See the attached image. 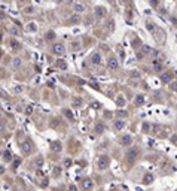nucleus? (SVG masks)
<instances>
[{"instance_id":"1","label":"nucleus","mask_w":177,"mask_h":191,"mask_svg":"<svg viewBox=\"0 0 177 191\" xmlns=\"http://www.w3.org/2000/svg\"><path fill=\"white\" fill-rule=\"evenodd\" d=\"M110 163H112V158L107 154H101L97 160V170H100V172L107 170L110 167Z\"/></svg>"},{"instance_id":"2","label":"nucleus","mask_w":177,"mask_h":191,"mask_svg":"<svg viewBox=\"0 0 177 191\" xmlns=\"http://www.w3.org/2000/svg\"><path fill=\"white\" fill-rule=\"evenodd\" d=\"M21 154H24V155H30L31 152L34 151V143L31 142V139L30 137H27L24 142H21Z\"/></svg>"},{"instance_id":"3","label":"nucleus","mask_w":177,"mask_h":191,"mask_svg":"<svg viewBox=\"0 0 177 191\" xmlns=\"http://www.w3.org/2000/svg\"><path fill=\"white\" fill-rule=\"evenodd\" d=\"M79 187L82 191H92L94 190V181L91 178H80L79 179Z\"/></svg>"},{"instance_id":"4","label":"nucleus","mask_w":177,"mask_h":191,"mask_svg":"<svg viewBox=\"0 0 177 191\" xmlns=\"http://www.w3.org/2000/svg\"><path fill=\"white\" fill-rule=\"evenodd\" d=\"M52 54L57 55V57H61L66 54V45H64L63 42H54L52 45Z\"/></svg>"},{"instance_id":"5","label":"nucleus","mask_w":177,"mask_h":191,"mask_svg":"<svg viewBox=\"0 0 177 191\" xmlns=\"http://www.w3.org/2000/svg\"><path fill=\"white\" fill-rule=\"evenodd\" d=\"M125 155H126V161L128 163H134L138 158V155H140V149L138 148H130Z\"/></svg>"},{"instance_id":"6","label":"nucleus","mask_w":177,"mask_h":191,"mask_svg":"<svg viewBox=\"0 0 177 191\" xmlns=\"http://www.w3.org/2000/svg\"><path fill=\"white\" fill-rule=\"evenodd\" d=\"M104 132H106V124H104V122L97 121V122L92 125V133H94L95 136H100V134H103Z\"/></svg>"},{"instance_id":"7","label":"nucleus","mask_w":177,"mask_h":191,"mask_svg":"<svg viewBox=\"0 0 177 191\" xmlns=\"http://www.w3.org/2000/svg\"><path fill=\"white\" fill-rule=\"evenodd\" d=\"M89 61L92 63L94 66H101V64H103V57H101V54H100V52L95 51V52H92V54H91Z\"/></svg>"},{"instance_id":"8","label":"nucleus","mask_w":177,"mask_h":191,"mask_svg":"<svg viewBox=\"0 0 177 191\" xmlns=\"http://www.w3.org/2000/svg\"><path fill=\"white\" fill-rule=\"evenodd\" d=\"M119 145L121 146H131L133 145V136L131 134H122L119 137Z\"/></svg>"},{"instance_id":"9","label":"nucleus","mask_w":177,"mask_h":191,"mask_svg":"<svg viewBox=\"0 0 177 191\" xmlns=\"http://www.w3.org/2000/svg\"><path fill=\"white\" fill-rule=\"evenodd\" d=\"M107 67H109V70H116V69L119 67V60H118V57H115V55L109 57V60H107Z\"/></svg>"},{"instance_id":"10","label":"nucleus","mask_w":177,"mask_h":191,"mask_svg":"<svg viewBox=\"0 0 177 191\" xmlns=\"http://www.w3.org/2000/svg\"><path fill=\"white\" fill-rule=\"evenodd\" d=\"M106 13H107V9H106L104 6H95V8H94V17H95V18L101 20V18L106 17Z\"/></svg>"},{"instance_id":"11","label":"nucleus","mask_w":177,"mask_h":191,"mask_svg":"<svg viewBox=\"0 0 177 191\" xmlns=\"http://www.w3.org/2000/svg\"><path fill=\"white\" fill-rule=\"evenodd\" d=\"M55 37H57V33H55L54 30H48V31H45L43 39H45L46 42H54V40H55Z\"/></svg>"},{"instance_id":"12","label":"nucleus","mask_w":177,"mask_h":191,"mask_svg":"<svg viewBox=\"0 0 177 191\" xmlns=\"http://www.w3.org/2000/svg\"><path fill=\"white\" fill-rule=\"evenodd\" d=\"M51 151H52V152H61V151H63V143H61L60 140L51 142Z\"/></svg>"},{"instance_id":"13","label":"nucleus","mask_w":177,"mask_h":191,"mask_svg":"<svg viewBox=\"0 0 177 191\" xmlns=\"http://www.w3.org/2000/svg\"><path fill=\"white\" fill-rule=\"evenodd\" d=\"M152 67H153V70H155L156 73H162V72H164L162 64H161L158 60H153V61H152Z\"/></svg>"},{"instance_id":"14","label":"nucleus","mask_w":177,"mask_h":191,"mask_svg":"<svg viewBox=\"0 0 177 191\" xmlns=\"http://www.w3.org/2000/svg\"><path fill=\"white\" fill-rule=\"evenodd\" d=\"M124 127H125V121H124V120H115V121H113V129H115V130L121 132Z\"/></svg>"},{"instance_id":"15","label":"nucleus","mask_w":177,"mask_h":191,"mask_svg":"<svg viewBox=\"0 0 177 191\" xmlns=\"http://www.w3.org/2000/svg\"><path fill=\"white\" fill-rule=\"evenodd\" d=\"M153 179H155V178H153V175H152V173H146V175L143 176V181H141V182H143L144 185H149V184L153 182Z\"/></svg>"},{"instance_id":"16","label":"nucleus","mask_w":177,"mask_h":191,"mask_svg":"<svg viewBox=\"0 0 177 191\" xmlns=\"http://www.w3.org/2000/svg\"><path fill=\"white\" fill-rule=\"evenodd\" d=\"M67 23H69V25H74V24H79V23H80V15L74 13L72 18H69V20H67Z\"/></svg>"},{"instance_id":"17","label":"nucleus","mask_w":177,"mask_h":191,"mask_svg":"<svg viewBox=\"0 0 177 191\" xmlns=\"http://www.w3.org/2000/svg\"><path fill=\"white\" fill-rule=\"evenodd\" d=\"M33 166H34V169H40V167H43V157H42V155L36 157V160L33 161Z\"/></svg>"},{"instance_id":"18","label":"nucleus","mask_w":177,"mask_h":191,"mask_svg":"<svg viewBox=\"0 0 177 191\" xmlns=\"http://www.w3.org/2000/svg\"><path fill=\"white\" fill-rule=\"evenodd\" d=\"M144 100H146V97H144L143 94H137V95H136V102H134V105L138 108V106H141V105L144 103Z\"/></svg>"},{"instance_id":"19","label":"nucleus","mask_w":177,"mask_h":191,"mask_svg":"<svg viewBox=\"0 0 177 191\" xmlns=\"http://www.w3.org/2000/svg\"><path fill=\"white\" fill-rule=\"evenodd\" d=\"M125 103H126V100L124 99V95H122V94H118V97H116V105H118V108H124Z\"/></svg>"},{"instance_id":"20","label":"nucleus","mask_w":177,"mask_h":191,"mask_svg":"<svg viewBox=\"0 0 177 191\" xmlns=\"http://www.w3.org/2000/svg\"><path fill=\"white\" fill-rule=\"evenodd\" d=\"M84 11H85V5H82V3H76V5H74V13L80 15Z\"/></svg>"},{"instance_id":"21","label":"nucleus","mask_w":177,"mask_h":191,"mask_svg":"<svg viewBox=\"0 0 177 191\" xmlns=\"http://www.w3.org/2000/svg\"><path fill=\"white\" fill-rule=\"evenodd\" d=\"M161 81L165 82V84L171 82V75L170 73H161Z\"/></svg>"},{"instance_id":"22","label":"nucleus","mask_w":177,"mask_h":191,"mask_svg":"<svg viewBox=\"0 0 177 191\" xmlns=\"http://www.w3.org/2000/svg\"><path fill=\"white\" fill-rule=\"evenodd\" d=\"M9 45L12 46V50H20V48H21V43H20L18 40H15V39H11V40H9Z\"/></svg>"},{"instance_id":"23","label":"nucleus","mask_w":177,"mask_h":191,"mask_svg":"<svg viewBox=\"0 0 177 191\" xmlns=\"http://www.w3.org/2000/svg\"><path fill=\"white\" fill-rule=\"evenodd\" d=\"M12 152L11 151H5V154H3V160L5 161H12Z\"/></svg>"},{"instance_id":"24","label":"nucleus","mask_w":177,"mask_h":191,"mask_svg":"<svg viewBox=\"0 0 177 191\" xmlns=\"http://www.w3.org/2000/svg\"><path fill=\"white\" fill-rule=\"evenodd\" d=\"M12 64H13V67H21V66H22V60L17 57V58H13Z\"/></svg>"},{"instance_id":"25","label":"nucleus","mask_w":177,"mask_h":191,"mask_svg":"<svg viewBox=\"0 0 177 191\" xmlns=\"http://www.w3.org/2000/svg\"><path fill=\"white\" fill-rule=\"evenodd\" d=\"M82 103H84L82 99H79V97H74V99H73V108H79Z\"/></svg>"},{"instance_id":"26","label":"nucleus","mask_w":177,"mask_h":191,"mask_svg":"<svg viewBox=\"0 0 177 191\" xmlns=\"http://www.w3.org/2000/svg\"><path fill=\"white\" fill-rule=\"evenodd\" d=\"M27 30H28V31H36V30H37V25H36L34 23H30V24L27 25Z\"/></svg>"},{"instance_id":"27","label":"nucleus","mask_w":177,"mask_h":191,"mask_svg":"<svg viewBox=\"0 0 177 191\" xmlns=\"http://www.w3.org/2000/svg\"><path fill=\"white\" fill-rule=\"evenodd\" d=\"M57 66H58L60 69H66V67H67V64H66L63 60H58V61H57Z\"/></svg>"},{"instance_id":"28","label":"nucleus","mask_w":177,"mask_h":191,"mask_svg":"<svg viewBox=\"0 0 177 191\" xmlns=\"http://www.w3.org/2000/svg\"><path fill=\"white\" fill-rule=\"evenodd\" d=\"M170 84H171V85H170V88H171L173 91H177V82H173V81H171Z\"/></svg>"},{"instance_id":"29","label":"nucleus","mask_w":177,"mask_h":191,"mask_svg":"<svg viewBox=\"0 0 177 191\" xmlns=\"http://www.w3.org/2000/svg\"><path fill=\"white\" fill-rule=\"evenodd\" d=\"M72 163H73V161L70 160V158H67V160L64 161V167H69V166H72Z\"/></svg>"},{"instance_id":"30","label":"nucleus","mask_w":177,"mask_h":191,"mask_svg":"<svg viewBox=\"0 0 177 191\" xmlns=\"http://www.w3.org/2000/svg\"><path fill=\"white\" fill-rule=\"evenodd\" d=\"M24 12H25V13H33V8L28 6V8H25V9H24Z\"/></svg>"},{"instance_id":"31","label":"nucleus","mask_w":177,"mask_h":191,"mask_svg":"<svg viewBox=\"0 0 177 191\" xmlns=\"http://www.w3.org/2000/svg\"><path fill=\"white\" fill-rule=\"evenodd\" d=\"M64 114H66L70 120H73V115H72V112H69V110H64Z\"/></svg>"},{"instance_id":"32","label":"nucleus","mask_w":177,"mask_h":191,"mask_svg":"<svg viewBox=\"0 0 177 191\" xmlns=\"http://www.w3.org/2000/svg\"><path fill=\"white\" fill-rule=\"evenodd\" d=\"M101 48H103V51H106V52L109 51V46L107 45H101Z\"/></svg>"},{"instance_id":"33","label":"nucleus","mask_w":177,"mask_h":191,"mask_svg":"<svg viewBox=\"0 0 177 191\" xmlns=\"http://www.w3.org/2000/svg\"><path fill=\"white\" fill-rule=\"evenodd\" d=\"M76 190H77V188H76V185H72V187L69 188V191H76Z\"/></svg>"},{"instance_id":"34","label":"nucleus","mask_w":177,"mask_h":191,"mask_svg":"<svg viewBox=\"0 0 177 191\" xmlns=\"http://www.w3.org/2000/svg\"><path fill=\"white\" fill-rule=\"evenodd\" d=\"M3 173H5V167L0 166V175H3Z\"/></svg>"},{"instance_id":"35","label":"nucleus","mask_w":177,"mask_h":191,"mask_svg":"<svg viewBox=\"0 0 177 191\" xmlns=\"http://www.w3.org/2000/svg\"><path fill=\"white\" fill-rule=\"evenodd\" d=\"M3 130V120H0V132Z\"/></svg>"},{"instance_id":"36","label":"nucleus","mask_w":177,"mask_h":191,"mask_svg":"<svg viewBox=\"0 0 177 191\" xmlns=\"http://www.w3.org/2000/svg\"><path fill=\"white\" fill-rule=\"evenodd\" d=\"M54 173H55V175H60V173H61V169H55Z\"/></svg>"},{"instance_id":"37","label":"nucleus","mask_w":177,"mask_h":191,"mask_svg":"<svg viewBox=\"0 0 177 191\" xmlns=\"http://www.w3.org/2000/svg\"><path fill=\"white\" fill-rule=\"evenodd\" d=\"M0 57H2V51H0Z\"/></svg>"}]
</instances>
